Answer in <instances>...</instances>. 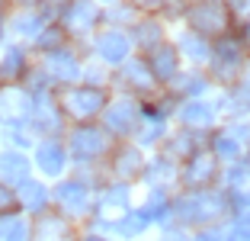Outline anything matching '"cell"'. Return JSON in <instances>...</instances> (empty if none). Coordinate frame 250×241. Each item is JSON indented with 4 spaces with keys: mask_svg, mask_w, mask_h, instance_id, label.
I'll return each instance as SVG.
<instances>
[{
    "mask_svg": "<svg viewBox=\"0 0 250 241\" xmlns=\"http://www.w3.org/2000/svg\"><path fill=\"white\" fill-rule=\"evenodd\" d=\"M138 13H147V16H154V13H161L164 7H167V0H128Z\"/></svg>",
    "mask_w": 250,
    "mask_h": 241,
    "instance_id": "1f68e13d",
    "label": "cell"
},
{
    "mask_svg": "<svg viewBox=\"0 0 250 241\" xmlns=\"http://www.w3.org/2000/svg\"><path fill=\"white\" fill-rule=\"evenodd\" d=\"M186 29L206 36L208 42L221 39L225 32L234 29V16L228 10V0H196V3H186L183 10Z\"/></svg>",
    "mask_w": 250,
    "mask_h": 241,
    "instance_id": "3957f363",
    "label": "cell"
},
{
    "mask_svg": "<svg viewBox=\"0 0 250 241\" xmlns=\"http://www.w3.org/2000/svg\"><path fill=\"white\" fill-rule=\"evenodd\" d=\"M173 125H183L189 132H199V135H208L212 129L221 125L218 106H215L212 96H199V100H183L173 113Z\"/></svg>",
    "mask_w": 250,
    "mask_h": 241,
    "instance_id": "8fae6325",
    "label": "cell"
},
{
    "mask_svg": "<svg viewBox=\"0 0 250 241\" xmlns=\"http://www.w3.org/2000/svg\"><path fill=\"white\" fill-rule=\"evenodd\" d=\"M196 241H221V238H218V235H215V232H202V235H199Z\"/></svg>",
    "mask_w": 250,
    "mask_h": 241,
    "instance_id": "8d00e7d4",
    "label": "cell"
},
{
    "mask_svg": "<svg viewBox=\"0 0 250 241\" xmlns=\"http://www.w3.org/2000/svg\"><path fill=\"white\" fill-rule=\"evenodd\" d=\"M128 36H132V45L138 55H147L151 48H157L161 42H167V26H164L157 16L141 13L138 20L128 26Z\"/></svg>",
    "mask_w": 250,
    "mask_h": 241,
    "instance_id": "ffe728a7",
    "label": "cell"
},
{
    "mask_svg": "<svg viewBox=\"0 0 250 241\" xmlns=\"http://www.w3.org/2000/svg\"><path fill=\"white\" fill-rule=\"evenodd\" d=\"M145 61H147V68H151V74H154V80L161 87H170V80L183 71V55H180V48L173 45V39L161 42L157 48H151L145 55Z\"/></svg>",
    "mask_w": 250,
    "mask_h": 241,
    "instance_id": "e0dca14e",
    "label": "cell"
},
{
    "mask_svg": "<svg viewBox=\"0 0 250 241\" xmlns=\"http://www.w3.org/2000/svg\"><path fill=\"white\" fill-rule=\"evenodd\" d=\"M29 68H32L29 51L22 45H7L3 55H0V84H22Z\"/></svg>",
    "mask_w": 250,
    "mask_h": 241,
    "instance_id": "d4e9b609",
    "label": "cell"
},
{
    "mask_svg": "<svg viewBox=\"0 0 250 241\" xmlns=\"http://www.w3.org/2000/svg\"><path fill=\"white\" fill-rule=\"evenodd\" d=\"M116 3H119V0H100V7H103V10L106 7H116Z\"/></svg>",
    "mask_w": 250,
    "mask_h": 241,
    "instance_id": "74e56055",
    "label": "cell"
},
{
    "mask_svg": "<svg viewBox=\"0 0 250 241\" xmlns=\"http://www.w3.org/2000/svg\"><path fill=\"white\" fill-rule=\"evenodd\" d=\"M58 23L64 26V32L71 39H87L100 29L103 23V7L96 0H67L58 10Z\"/></svg>",
    "mask_w": 250,
    "mask_h": 241,
    "instance_id": "30bf717a",
    "label": "cell"
},
{
    "mask_svg": "<svg viewBox=\"0 0 250 241\" xmlns=\"http://www.w3.org/2000/svg\"><path fill=\"white\" fill-rule=\"evenodd\" d=\"M32 168L48 180H61L71 170V154L64 148V139H39L32 148Z\"/></svg>",
    "mask_w": 250,
    "mask_h": 241,
    "instance_id": "4fadbf2b",
    "label": "cell"
},
{
    "mask_svg": "<svg viewBox=\"0 0 250 241\" xmlns=\"http://www.w3.org/2000/svg\"><path fill=\"white\" fill-rule=\"evenodd\" d=\"M39 68L48 74V80L58 87H67V84H77L81 80V71H83V58L67 45V48H58V51H45L39 58Z\"/></svg>",
    "mask_w": 250,
    "mask_h": 241,
    "instance_id": "5bb4252c",
    "label": "cell"
},
{
    "mask_svg": "<svg viewBox=\"0 0 250 241\" xmlns=\"http://www.w3.org/2000/svg\"><path fill=\"white\" fill-rule=\"evenodd\" d=\"M170 96L177 103H183V100H199V96H208L215 90V84H212V77H208V71L206 68H183V71L177 74V77L170 80V87H164Z\"/></svg>",
    "mask_w": 250,
    "mask_h": 241,
    "instance_id": "2e32d148",
    "label": "cell"
},
{
    "mask_svg": "<svg viewBox=\"0 0 250 241\" xmlns=\"http://www.w3.org/2000/svg\"><path fill=\"white\" fill-rule=\"evenodd\" d=\"M90 48H93V58L106 68H119L135 55V45L128 29H119V26H103L90 36Z\"/></svg>",
    "mask_w": 250,
    "mask_h": 241,
    "instance_id": "ba28073f",
    "label": "cell"
},
{
    "mask_svg": "<svg viewBox=\"0 0 250 241\" xmlns=\"http://www.w3.org/2000/svg\"><path fill=\"white\" fill-rule=\"evenodd\" d=\"M138 122H141V100L138 96H128V94H112L109 106L100 116V125L116 142H132Z\"/></svg>",
    "mask_w": 250,
    "mask_h": 241,
    "instance_id": "8992f818",
    "label": "cell"
},
{
    "mask_svg": "<svg viewBox=\"0 0 250 241\" xmlns=\"http://www.w3.org/2000/svg\"><path fill=\"white\" fill-rule=\"evenodd\" d=\"M52 203L67 216H81V212L93 209V190L81 177H61V180H55Z\"/></svg>",
    "mask_w": 250,
    "mask_h": 241,
    "instance_id": "9a60e30c",
    "label": "cell"
},
{
    "mask_svg": "<svg viewBox=\"0 0 250 241\" xmlns=\"http://www.w3.org/2000/svg\"><path fill=\"white\" fill-rule=\"evenodd\" d=\"M0 42H3V23H0Z\"/></svg>",
    "mask_w": 250,
    "mask_h": 241,
    "instance_id": "60d3db41",
    "label": "cell"
},
{
    "mask_svg": "<svg viewBox=\"0 0 250 241\" xmlns=\"http://www.w3.org/2000/svg\"><path fill=\"white\" fill-rule=\"evenodd\" d=\"M55 100H58L67 125L100 122L103 110L109 106V100H112V90L109 87H93V84L77 80V84H67V87L55 90Z\"/></svg>",
    "mask_w": 250,
    "mask_h": 241,
    "instance_id": "6da1fadb",
    "label": "cell"
},
{
    "mask_svg": "<svg viewBox=\"0 0 250 241\" xmlns=\"http://www.w3.org/2000/svg\"><path fill=\"white\" fill-rule=\"evenodd\" d=\"M161 90L164 87L154 80L145 55H132L125 65H119L116 71H112V94H128V96H138V100L145 103V100H151V96H157Z\"/></svg>",
    "mask_w": 250,
    "mask_h": 241,
    "instance_id": "5b68a950",
    "label": "cell"
},
{
    "mask_svg": "<svg viewBox=\"0 0 250 241\" xmlns=\"http://www.w3.org/2000/svg\"><path fill=\"white\" fill-rule=\"evenodd\" d=\"M177 174H180V164L167 154L154 151L147 154V164H145V174H141V183H147L151 190H167L170 183H177Z\"/></svg>",
    "mask_w": 250,
    "mask_h": 241,
    "instance_id": "7402d4cb",
    "label": "cell"
},
{
    "mask_svg": "<svg viewBox=\"0 0 250 241\" xmlns=\"http://www.w3.org/2000/svg\"><path fill=\"white\" fill-rule=\"evenodd\" d=\"M138 10L128 3V0H119L116 7H106L103 10V20H106V26H119V29H128L135 20H138Z\"/></svg>",
    "mask_w": 250,
    "mask_h": 241,
    "instance_id": "f546056e",
    "label": "cell"
},
{
    "mask_svg": "<svg viewBox=\"0 0 250 241\" xmlns=\"http://www.w3.org/2000/svg\"><path fill=\"white\" fill-rule=\"evenodd\" d=\"M231 241H250V225H234L231 228Z\"/></svg>",
    "mask_w": 250,
    "mask_h": 241,
    "instance_id": "e575fe53",
    "label": "cell"
},
{
    "mask_svg": "<svg viewBox=\"0 0 250 241\" xmlns=\"http://www.w3.org/2000/svg\"><path fill=\"white\" fill-rule=\"evenodd\" d=\"M16 3H20V7H26V10H36L42 0H16Z\"/></svg>",
    "mask_w": 250,
    "mask_h": 241,
    "instance_id": "d590c367",
    "label": "cell"
},
{
    "mask_svg": "<svg viewBox=\"0 0 250 241\" xmlns=\"http://www.w3.org/2000/svg\"><path fill=\"white\" fill-rule=\"evenodd\" d=\"M145 164H147L145 148H138L135 142H116L112 151L106 154V161H103V174H106V180L135 183L145 174Z\"/></svg>",
    "mask_w": 250,
    "mask_h": 241,
    "instance_id": "52a82bcc",
    "label": "cell"
},
{
    "mask_svg": "<svg viewBox=\"0 0 250 241\" xmlns=\"http://www.w3.org/2000/svg\"><path fill=\"white\" fill-rule=\"evenodd\" d=\"M244 77H247V84H250V65H247V71H244Z\"/></svg>",
    "mask_w": 250,
    "mask_h": 241,
    "instance_id": "ab89813d",
    "label": "cell"
},
{
    "mask_svg": "<svg viewBox=\"0 0 250 241\" xmlns=\"http://www.w3.org/2000/svg\"><path fill=\"white\" fill-rule=\"evenodd\" d=\"M228 10H231V16H234V23L250 20V0H228Z\"/></svg>",
    "mask_w": 250,
    "mask_h": 241,
    "instance_id": "d6a6232c",
    "label": "cell"
},
{
    "mask_svg": "<svg viewBox=\"0 0 250 241\" xmlns=\"http://www.w3.org/2000/svg\"><path fill=\"white\" fill-rule=\"evenodd\" d=\"M202 145H208V135H199V132H189V129H183V125H173V129L167 132V139L161 142L157 151L167 154V158H173L177 164H183V161L189 158L196 148H202Z\"/></svg>",
    "mask_w": 250,
    "mask_h": 241,
    "instance_id": "d6986e66",
    "label": "cell"
},
{
    "mask_svg": "<svg viewBox=\"0 0 250 241\" xmlns=\"http://www.w3.org/2000/svg\"><path fill=\"white\" fill-rule=\"evenodd\" d=\"M112 145H116V139L100 122L67 125V132H64V148L71 154L74 168H103V161L112 151Z\"/></svg>",
    "mask_w": 250,
    "mask_h": 241,
    "instance_id": "7a4b0ae2",
    "label": "cell"
},
{
    "mask_svg": "<svg viewBox=\"0 0 250 241\" xmlns=\"http://www.w3.org/2000/svg\"><path fill=\"white\" fill-rule=\"evenodd\" d=\"M48 23H55V20L48 13H42V10H22V13L10 23V26H13V32L20 39H29V42H32V39H36L39 32L48 26Z\"/></svg>",
    "mask_w": 250,
    "mask_h": 241,
    "instance_id": "4316f807",
    "label": "cell"
},
{
    "mask_svg": "<svg viewBox=\"0 0 250 241\" xmlns=\"http://www.w3.org/2000/svg\"><path fill=\"white\" fill-rule=\"evenodd\" d=\"M16 199H20V206H26L29 212H45L48 206H52V190H48L42 180L29 177L26 183L16 187Z\"/></svg>",
    "mask_w": 250,
    "mask_h": 241,
    "instance_id": "484cf974",
    "label": "cell"
},
{
    "mask_svg": "<svg viewBox=\"0 0 250 241\" xmlns=\"http://www.w3.org/2000/svg\"><path fill=\"white\" fill-rule=\"evenodd\" d=\"M32 116V94L22 84L0 87V129H22Z\"/></svg>",
    "mask_w": 250,
    "mask_h": 241,
    "instance_id": "7c38bea8",
    "label": "cell"
},
{
    "mask_svg": "<svg viewBox=\"0 0 250 241\" xmlns=\"http://www.w3.org/2000/svg\"><path fill=\"white\" fill-rule=\"evenodd\" d=\"M221 170H225V164L215 158L208 145H202L180 164L177 183L183 190H212V187H221Z\"/></svg>",
    "mask_w": 250,
    "mask_h": 241,
    "instance_id": "277c9868",
    "label": "cell"
},
{
    "mask_svg": "<svg viewBox=\"0 0 250 241\" xmlns=\"http://www.w3.org/2000/svg\"><path fill=\"white\" fill-rule=\"evenodd\" d=\"M29 132L36 135V142H39V139H64V132H67V119H64V113H61L58 100H55V90L32 96Z\"/></svg>",
    "mask_w": 250,
    "mask_h": 241,
    "instance_id": "9c48e42d",
    "label": "cell"
},
{
    "mask_svg": "<svg viewBox=\"0 0 250 241\" xmlns=\"http://www.w3.org/2000/svg\"><path fill=\"white\" fill-rule=\"evenodd\" d=\"M16 203H20V199H16V193L10 190V187H7V183H3V180H0V212L13 209Z\"/></svg>",
    "mask_w": 250,
    "mask_h": 241,
    "instance_id": "836d02e7",
    "label": "cell"
},
{
    "mask_svg": "<svg viewBox=\"0 0 250 241\" xmlns=\"http://www.w3.org/2000/svg\"><path fill=\"white\" fill-rule=\"evenodd\" d=\"M208 148L215 151V158L221 161V164H234V161H244V154H247V148L237 142V135L228 129V125L221 122L218 129L208 132Z\"/></svg>",
    "mask_w": 250,
    "mask_h": 241,
    "instance_id": "cb8c5ba5",
    "label": "cell"
},
{
    "mask_svg": "<svg viewBox=\"0 0 250 241\" xmlns=\"http://www.w3.org/2000/svg\"><path fill=\"white\" fill-rule=\"evenodd\" d=\"M71 45V36L64 32V26H61L58 20L48 23L42 32H39L36 39H32V48L39 51V55H45V51H58V48H67Z\"/></svg>",
    "mask_w": 250,
    "mask_h": 241,
    "instance_id": "83f0119b",
    "label": "cell"
},
{
    "mask_svg": "<svg viewBox=\"0 0 250 241\" xmlns=\"http://www.w3.org/2000/svg\"><path fill=\"white\" fill-rule=\"evenodd\" d=\"M32 158L29 151H20V148H0V180L13 183V187H20V183H26L32 177Z\"/></svg>",
    "mask_w": 250,
    "mask_h": 241,
    "instance_id": "44dd1931",
    "label": "cell"
},
{
    "mask_svg": "<svg viewBox=\"0 0 250 241\" xmlns=\"http://www.w3.org/2000/svg\"><path fill=\"white\" fill-rule=\"evenodd\" d=\"M215 106H218L221 122H231V119H250V84L247 77L231 84V87L218 90L215 96Z\"/></svg>",
    "mask_w": 250,
    "mask_h": 241,
    "instance_id": "ac0fdd59",
    "label": "cell"
},
{
    "mask_svg": "<svg viewBox=\"0 0 250 241\" xmlns=\"http://www.w3.org/2000/svg\"><path fill=\"white\" fill-rule=\"evenodd\" d=\"M244 161H247V168H250V148H247V154H244Z\"/></svg>",
    "mask_w": 250,
    "mask_h": 241,
    "instance_id": "f35d334b",
    "label": "cell"
},
{
    "mask_svg": "<svg viewBox=\"0 0 250 241\" xmlns=\"http://www.w3.org/2000/svg\"><path fill=\"white\" fill-rule=\"evenodd\" d=\"M173 45L180 48L183 61H189V68H208V61H212V42L192 29H183L173 39Z\"/></svg>",
    "mask_w": 250,
    "mask_h": 241,
    "instance_id": "603a6c76",
    "label": "cell"
},
{
    "mask_svg": "<svg viewBox=\"0 0 250 241\" xmlns=\"http://www.w3.org/2000/svg\"><path fill=\"white\" fill-rule=\"evenodd\" d=\"M231 196V216L237 225H250V190H237L228 193Z\"/></svg>",
    "mask_w": 250,
    "mask_h": 241,
    "instance_id": "4dcf8cb0",
    "label": "cell"
},
{
    "mask_svg": "<svg viewBox=\"0 0 250 241\" xmlns=\"http://www.w3.org/2000/svg\"><path fill=\"white\" fill-rule=\"evenodd\" d=\"M221 187H225L228 193L250 190V168H247V161H234V164H225V170H221Z\"/></svg>",
    "mask_w": 250,
    "mask_h": 241,
    "instance_id": "f1b7e54d",
    "label": "cell"
}]
</instances>
